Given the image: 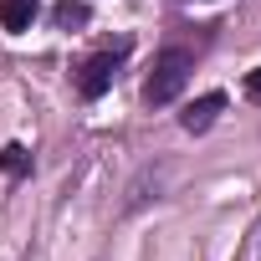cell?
I'll return each mask as SVG.
<instances>
[{
    "instance_id": "2",
    "label": "cell",
    "mask_w": 261,
    "mask_h": 261,
    "mask_svg": "<svg viewBox=\"0 0 261 261\" xmlns=\"http://www.w3.org/2000/svg\"><path fill=\"white\" fill-rule=\"evenodd\" d=\"M134 51V41L128 36H118L113 46H102V51H92L82 67H77V92L87 97V102H97L108 87H113V77H118V67H123V57Z\"/></svg>"
},
{
    "instance_id": "4",
    "label": "cell",
    "mask_w": 261,
    "mask_h": 261,
    "mask_svg": "<svg viewBox=\"0 0 261 261\" xmlns=\"http://www.w3.org/2000/svg\"><path fill=\"white\" fill-rule=\"evenodd\" d=\"M36 16H41L36 0H0V26L6 31H31Z\"/></svg>"
},
{
    "instance_id": "1",
    "label": "cell",
    "mask_w": 261,
    "mask_h": 261,
    "mask_svg": "<svg viewBox=\"0 0 261 261\" xmlns=\"http://www.w3.org/2000/svg\"><path fill=\"white\" fill-rule=\"evenodd\" d=\"M190 72H195V51H185V46H164V51L154 57L149 82H144V102H149V108H169V102L185 92Z\"/></svg>"
},
{
    "instance_id": "5",
    "label": "cell",
    "mask_w": 261,
    "mask_h": 261,
    "mask_svg": "<svg viewBox=\"0 0 261 261\" xmlns=\"http://www.w3.org/2000/svg\"><path fill=\"white\" fill-rule=\"evenodd\" d=\"M51 21H57L62 31H77V26H87V21H92V6H87V0H57Z\"/></svg>"
},
{
    "instance_id": "3",
    "label": "cell",
    "mask_w": 261,
    "mask_h": 261,
    "mask_svg": "<svg viewBox=\"0 0 261 261\" xmlns=\"http://www.w3.org/2000/svg\"><path fill=\"white\" fill-rule=\"evenodd\" d=\"M220 113H225V92H205V97H195L179 113V128H185V134H205V128H215Z\"/></svg>"
},
{
    "instance_id": "7",
    "label": "cell",
    "mask_w": 261,
    "mask_h": 261,
    "mask_svg": "<svg viewBox=\"0 0 261 261\" xmlns=\"http://www.w3.org/2000/svg\"><path fill=\"white\" fill-rule=\"evenodd\" d=\"M246 97H251V102H261V67L246 77Z\"/></svg>"
},
{
    "instance_id": "6",
    "label": "cell",
    "mask_w": 261,
    "mask_h": 261,
    "mask_svg": "<svg viewBox=\"0 0 261 261\" xmlns=\"http://www.w3.org/2000/svg\"><path fill=\"white\" fill-rule=\"evenodd\" d=\"M0 174L6 179H26L31 174V149L26 144H6L0 149Z\"/></svg>"
}]
</instances>
